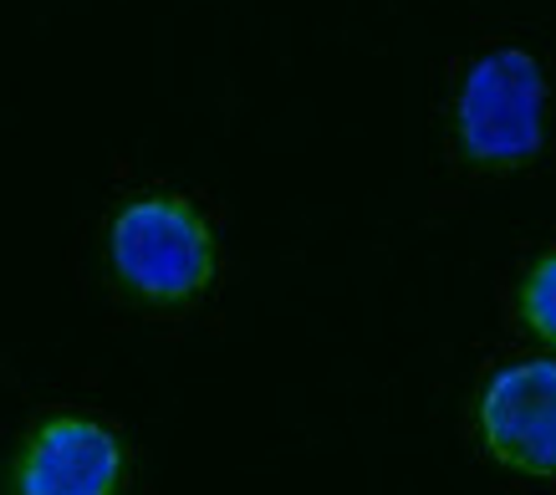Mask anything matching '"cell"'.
Returning a JSON list of instances; mask_svg holds the SVG:
<instances>
[{"label": "cell", "mask_w": 556, "mask_h": 495, "mask_svg": "<svg viewBox=\"0 0 556 495\" xmlns=\"http://www.w3.org/2000/svg\"><path fill=\"white\" fill-rule=\"evenodd\" d=\"M108 256L128 291L143 302H189L215 276V245L185 200L149 194L118 210L108 230Z\"/></svg>", "instance_id": "obj_1"}, {"label": "cell", "mask_w": 556, "mask_h": 495, "mask_svg": "<svg viewBox=\"0 0 556 495\" xmlns=\"http://www.w3.org/2000/svg\"><path fill=\"white\" fill-rule=\"evenodd\" d=\"M541 118H546V82L526 52L480 56L459 87V149L485 169H510V164H526L536 154Z\"/></svg>", "instance_id": "obj_2"}, {"label": "cell", "mask_w": 556, "mask_h": 495, "mask_svg": "<svg viewBox=\"0 0 556 495\" xmlns=\"http://www.w3.org/2000/svg\"><path fill=\"white\" fill-rule=\"evenodd\" d=\"M480 444L521 480H556V363L521 358L480 393Z\"/></svg>", "instance_id": "obj_3"}, {"label": "cell", "mask_w": 556, "mask_h": 495, "mask_svg": "<svg viewBox=\"0 0 556 495\" xmlns=\"http://www.w3.org/2000/svg\"><path fill=\"white\" fill-rule=\"evenodd\" d=\"M118 475V440L83 414H56L21 449L16 495H113Z\"/></svg>", "instance_id": "obj_4"}, {"label": "cell", "mask_w": 556, "mask_h": 495, "mask_svg": "<svg viewBox=\"0 0 556 495\" xmlns=\"http://www.w3.org/2000/svg\"><path fill=\"white\" fill-rule=\"evenodd\" d=\"M521 322L556 347V256H546L521 287Z\"/></svg>", "instance_id": "obj_5"}]
</instances>
